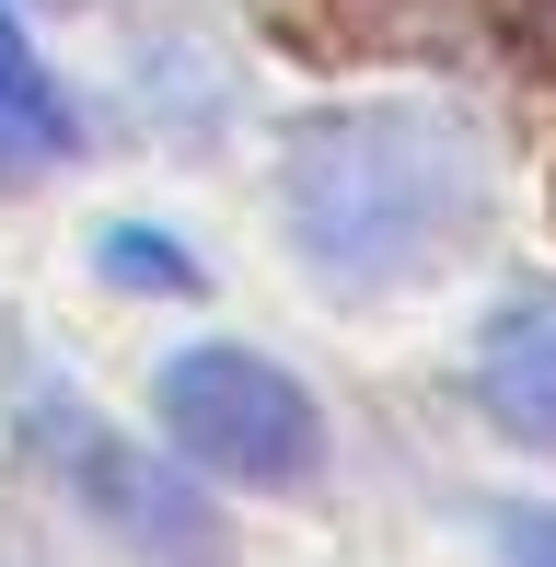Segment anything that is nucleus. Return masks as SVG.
<instances>
[{
    "mask_svg": "<svg viewBox=\"0 0 556 567\" xmlns=\"http://www.w3.org/2000/svg\"><path fill=\"white\" fill-rule=\"evenodd\" d=\"M278 209L313 278L418 290L487 231V151L441 105H325L278 151Z\"/></svg>",
    "mask_w": 556,
    "mask_h": 567,
    "instance_id": "nucleus-1",
    "label": "nucleus"
},
{
    "mask_svg": "<svg viewBox=\"0 0 556 567\" xmlns=\"http://www.w3.org/2000/svg\"><path fill=\"white\" fill-rule=\"evenodd\" d=\"M151 394H163V441L197 475H233V486H313L325 475V405L256 348H174Z\"/></svg>",
    "mask_w": 556,
    "mask_h": 567,
    "instance_id": "nucleus-2",
    "label": "nucleus"
},
{
    "mask_svg": "<svg viewBox=\"0 0 556 567\" xmlns=\"http://www.w3.org/2000/svg\"><path fill=\"white\" fill-rule=\"evenodd\" d=\"M47 441L70 452V486H82V509L116 545H140L151 567H233V522L197 498V475L105 441V429H82V417H59V405H47Z\"/></svg>",
    "mask_w": 556,
    "mask_h": 567,
    "instance_id": "nucleus-3",
    "label": "nucleus"
},
{
    "mask_svg": "<svg viewBox=\"0 0 556 567\" xmlns=\"http://www.w3.org/2000/svg\"><path fill=\"white\" fill-rule=\"evenodd\" d=\"M475 394L511 441L556 452V278H522L487 324H475Z\"/></svg>",
    "mask_w": 556,
    "mask_h": 567,
    "instance_id": "nucleus-4",
    "label": "nucleus"
},
{
    "mask_svg": "<svg viewBox=\"0 0 556 567\" xmlns=\"http://www.w3.org/2000/svg\"><path fill=\"white\" fill-rule=\"evenodd\" d=\"M0 105L35 127V151H47V163H70V151H82V116H70V93L35 70V47L12 35V12H0Z\"/></svg>",
    "mask_w": 556,
    "mask_h": 567,
    "instance_id": "nucleus-5",
    "label": "nucleus"
},
{
    "mask_svg": "<svg viewBox=\"0 0 556 567\" xmlns=\"http://www.w3.org/2000/svg\"><path fill=\"white\" fill-rule=\"evenodd\" d=\"M105 278H140V290H197V267L163 244V231H140V220L105 231Z\"/></svg>",
    "mask_w": 556,
    "mask_h": 567,
    "instance_id": "nucleus-6",
    "label": "nucleus"
},
{
    "mask_svg": "<svg viewBox=\"0 0 556 567\" xmlns=\"http://www.w3.org/2000/svg\"><path fill=\"white\" fill-rule=\"evenodd\" d=\"M498 556L511 567H556V509H498Z\"/></svg>",
    "mask_w": 556,
    "mask_h": 567,
    "instance_id": "nucleus-7",
    "label": "nucleus"
}]
</instances>
